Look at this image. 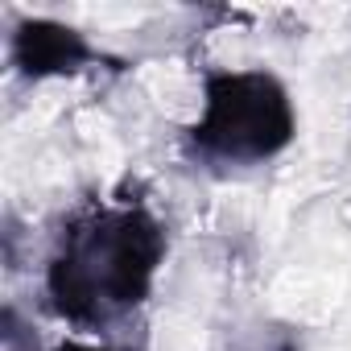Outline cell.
<instances>
[{
    "mask_svg": "<svg viewBox=\"0 0 351 351\" xmlns=\"http://www.w3.org/2000/svg\"><path fill=\"white\" fill-rule=\"evenodd\" d=\"M165 252V223L145 203H87L54 236L46 302L62 322L104 330L145 306Z\"/></svg>",
    "mask_w": 351,
    "mask_h": 351,
    "instance_id": "obj_1",
    "label": "cell"
},
{
    "mask_svg": "<svg viewBox=\"0 0 351 351\" xmlns=\"http://www.w3.org/2000/svg\"><path fill=\"white\" fill-rule=\"evenodd\" d=\"M298 136L289 87L265 66H223L203 75V108L186 128V153L199 165L248 169L281 157Z\"/></svg>",
    "mask_w": 351,
    "mask_h": 351,
    "instance_id": "obj_2",
    "label": "cell"
},
{
    "mask_svg": "<svg viewBox=\"0 0 351 351\" xmlns=\"http://www.w3.org/2000/svg\"><path fill=\"white\" fill-rule=\"evenodd\" d=\"M9 62L17 75L42 83V79H58V75H79L95 62H104V54L71 25L62 21H17L13 38H9Z\"/></svg>",
    "mask_w": 351,
    "mask_h": 351,
    "instance_id": "obj_3",
    "label": "cell"
},
{
    "mask_svg": "<svg viewBox=\"0 0 351 351\" xmlns=\"http://www.w3.org/2000/svg\"><path fill=\"white\" fill-rule=\"evenodd\" d=\"M54 351H116V347H99V343H79V339H66V343H58Z\"/></svg>",
    "mask_w": 351,
    "mask_h": 351,
    "instance_id": "obj_4",
    "label": "cell"
}]
</instances>
